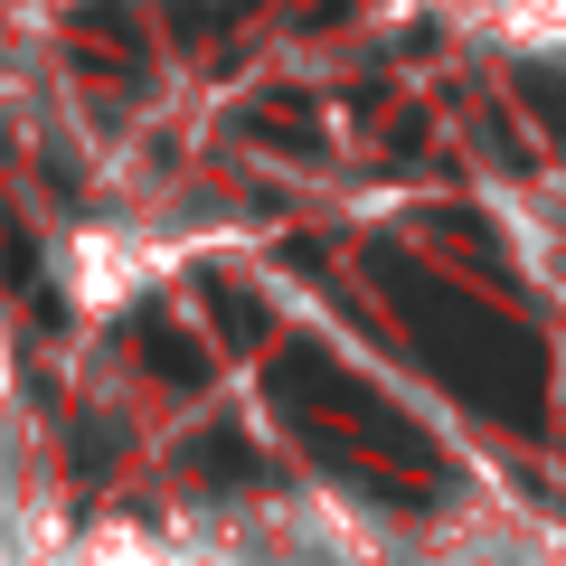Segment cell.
<instances>
[{"label":"cell","mask_w":566,"mask_h":566,"mask_svg":"<svg viewBox=\"0 0 566 566\" xmlns=\"http://www.w3.org/2000/svg\"><path fill=\"white\" fill-rule=\"evenodd\" d=\"M397 303H416V322L434 331V359L453 368L463 397L510 406V416H538V349L510 322H472L463 303H444V293H424V283H406V274H397Z\"/></svg>","instance_id":"cell-1"}]
</instances>
